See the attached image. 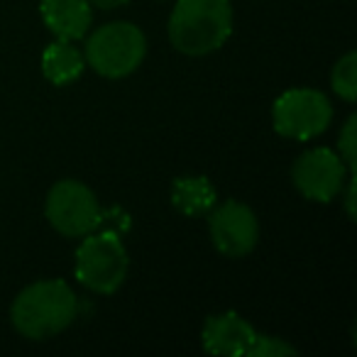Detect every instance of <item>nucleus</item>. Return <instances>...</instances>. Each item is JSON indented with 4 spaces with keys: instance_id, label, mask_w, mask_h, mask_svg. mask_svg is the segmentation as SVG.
Masks as SVG:
<instances>
[{
    "instance_id": "nucleus-1",
    "label": "nucleus",
    "mask_w": 357,
    "mask_h": 357,
    "mask_svg": "<svg viewBox=\"0 0 357 357\" xmlns=\"http://www.w3.org/2000/svg\"><path fill=\"white\" fill-rule=\"evenodd\" d=\"M79 313V298L61 279H40L15 296L10 321L22 337L47 340L59 335L74 323Z\"/></svg>"
},
{
    "instance_id": "nucleus-2",
    "label": "nucleus",
    "mask_w": 357,
    "mask_h": 357,
    "mask_svg": "<svg viewBox=\"0 0 357 357\" xmlns=\"http://www.w3.org/2000/svg\"><path fill=\"white\" fill-rule=\"evenodd\" d=\"M233 35L230 0H176L169 15V42L186 56H206Z\"/></svg>"
},
{
    "instance_id": "nucleus-3",
    "label": "nucleus",
    "mask_w": 357,
    "mask_h": 357,
    "mask_svg": "<svg viewBox=\"0 0 357 357\" xmlns=\"http://www.w3.org/2000/svg\"><path fill=\"white\" fill-rule=\"evenodd\" d=\"M201 340L206 352L223 357H287L296 352V347L284 342L282 337L259 333L235 311L206 318Z\"/></svg>"
},
{
    "instance_id": "nucleus-4",
    "label": "nucleus",
    "mask_w": 357,
    "mask_h": 357,
    "mask_svg": "<svg viewBox=\"0 0 357 357\" xmlns=\"http://www.w3.org/2000/svg\"><path fill=\"white\" fill-rule=\"evenodd\" d=\"M147 54L144 32L132 22H108L86 42L84 59L96 74L105 79L130 76Z\"/></svg>"
},
{
    "instance_id": "nucleus-5",
    "label": "nucleus",
    "mask_w": 357,
    "mask_h": 357,
    "mask_svg": "<svg viewBox=\"0 0 357 357\" xmlns=\"http://www.w3.org/2000/svg\"><path fill=\"white\" fill-rule=\"evenodd\" d=\"M130 257L113 230L84 235L76 250V279L96 294H115L128 279Z\"/></svg>"
},
{
    "instance_id": "nucleus-6",
    "label": "nucleus",
    "mask_w": 357,
    "mask_h": 357,
    "mask_svg": "<svg viewBox=\"0 0 357 357\" xmlns=\"http://www.w3.org/2000/svg\"><path fill=\"white\" fill-rule=\"evenodd\" d=\"M45 215L52 228L64 238H84L100 225L103 208L86 184L76 178H61L47 194Z\"/></svg>"
},
{
    "instance_id": "nucleus-7",
    "label": "nucleus",
    "mask_w": 357,
    "mask_h": 357,
    "mask_svg": "<svg viewBox=\"0 0 357 357\" xmlns=\"http://www.w3.org/2000/svg\"><path fill=\"white\" fill-rule=\"evenodd\" d=\"M331 120V100L316 89H291L274 100L272 123L282 137L306 142L326 132Z\"/></svg>"
},
{
    "instance_id": "nucleus-8",
    "label": "nucleus",
    "mask_w": 357,
    "mask_h": 357,
    "mask_svg": "<svg viewBox=\"0 0 357 357\" xmlns=\"http://www.w3.org/2000/svg\"><path fill=\"white\" fill-rule=\"evenodd\" d=\"M347 174H350V169L345 167L340 154L328 147L308 149L291 167L294 186L308 201H318V204H331L340 194ZM350 176H355V174H350Z\"/></svg>"
},
{
    "instance_id": "nucleus-9",
    "label": "nucleus",
    "mask_w": 357,
    "mask_h": 357,
    "mask_svg": "<svg viewBox=\"0 0 357 357\" xmlns=\"http://www.w3.org/2000/svg\"><path fill=\"white\" fill-rule=\"evenodd\" d=\"M208 230L213 248L225 257H245L252 252L259 240V223L255 211L233 199L211 208Z\"/></svg>"
},
{
    "instance_id": "nucleus-10",
    "label": "nucleus",
    "mask_w": 357,
    "mask_h": 357,
    "mask_svg": "<svg viewBox=\"0 0 357 357\" xmlns=\"http://www.w3.org/2000/svg\"><path fill=\"white\" fill-rule=\"evenodd\" d=\"M42 20L56 40H84L93 13L89 0H42Z\"/></svg>"
},
{
    "instance_id": "nucleus-11",
    "label": "nucleus",
    "mask_w": 357,
    "mask_h": 357,
    "mask_svg": "<svg viewBox=\"0 0 357 357\" xmlns=\"http://www.w3.org/2000/svg\"><path fill=\"white\" fill-rule=\"evenodd\" d=\"M84 52L69 40H56L42 52V74L50 84L66 86L74 84L84 74Z\"/></svg>"
},
{
    "instance_id": "nucleus-12",
    "label": "nucleus",
    "mask_w": 357,
    "mask_h": 357,
    "mask_svg": "<svg viewBox=\"0 0 357 357\" xmlns=\"http://www.w3.org/2000/svg\"><path fill=\"white\" fill-rule=\"evenodd\" d=\"M218 196L215 189L206 176H178L172 184V204L178 213L199 218V215L211 213Z\"/></svg>"
},
{
    "instance_id": "nucleus-13",
    "label": "nucleus",
    "mask_w": 357,
    "mask_h": 357,
    "mask_svg": "<svg viewBox=\"0 0 357 357\" xmlns=\"http://www.w3.org/2000/svg\"><path fill=\"white\" fill-rule=\"evenodd\" d=\"M331 86L337 93V98H342L345 103H355L357 98V54L347 52L342 59H337V64L333 66L331 74Z\"/></svg>"
},
{
    "instance_id": "nucleus-14",
    "label": "nucleus",
    "mask_w": 357,
    "mask_h": 357,
    "mask_svg": "<svg viewBox=\"0 0 357 357\" xmlns=\"http://www.w3.org/2000/svg\"><path fill=\"white\" fill-rule=\"evenodd\" d=\"M355 128H357V118L350 115L340 132V142H337V154H340V159L345 162V167L350 169V174H355V144H357Z\"/></svg>"
},
{
    "instance_id": "nucleus-15",
    "label": "nucleus",
    "mask_w": 357,
    "mask_h": 357,
    "mask_svg": "<svg viewBox=\"0 0 357 357\" xmlns=\"http://www.w3.org/2000/svg\"><path fill=\"white\" fill-rule=\"evenodd\" d=\"M89 3L96 8H100V10H115V8L125 6L128 0H89Z\"/></svg>"
}]
</instances>
